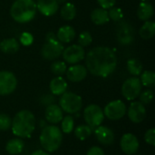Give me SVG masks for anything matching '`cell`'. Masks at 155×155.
<instances>
[{"mask_svg":"<svg viewBox=\"0 0 155 155\" xmlns=\"http://www.w3.org/2000/svg\"><path fill=\"white\" fill-rule=\"evenodd\" d=\"M86 155H105L104 151L99 146H93L88 151Z\"/></svg>","mask_w":155,"mask_h":155,"instance_id":"obj_40","label":"cell"},{"mask_svg":"<svg viewBox=\"0 0 155 155\" xmlns=\"http://www.w3.org/2000/svg\"><path fill=\"white\" fill-rule=\"evenodd\" d=\"M74 117L71 115H66L65 117H63L61 121V131L62 133L68 134L74 131Z\"/></svg>","mask_w":155,"mask_h":155,"instance_id":"obj_30","label":"cell"},{"mask_svg":"<svg viewBox=\"0 0 155 155\" xmlns=\"http://www.w3.org/2000/svg\"><path fill=\"white\" fill-rule=\"evenodd\" d=\"M30 155H50L49 153L45 152V151H43V150H36L35 152H33Z\"/></svg>","mask_w":155,"mask_h":155,"instance_id":"obj_42","label":"cell"},{"mask_svg":"<svg viewBox=\"0 0 155 155\" xmlns=\"http://www.w3.org/2000/svg\"><path fill=\"white\" fill-rule=\"evenodd\" d=\"M39 142L42 148L47 153L57 151L63 142V133L61 129L54 125H45L43 127L39 136Z\"/></svg>","mask_w":155,"mask_h":155,"instance_id":"obj_3","label":"cell"},{"mask_svg":"<svg viewBox=\"0 0 155 155\" xmlns=\"http://www.w3.org/2000/svg\"><path fill=\"white\" fill-rule=\"evenodd\" d=\"M85 67L93 75L107 77L117 66V57L114 50L105 46L91 49L85 57Z\"/></svg>","mask_w":155,"mask_h":155,"instance_id":"obj_1","label":"cell"},{"mask_svg":"<svg viewBox=\"0 0 155 155\" xmlns=\"http://www.w3.org/2000/svg\"><path fill=\"white\" fill-rule=\"evenodd\" d=\"M134 155H140V154H134Z\"/></svg>","mask_w":155,"mask_h":155,"instance_id":"obj_45","label":"cell"},{"mask_svg":"<svg viewBox=\"0 0 155 155\" xmlns=\"http://www.w3.org/2000/svg\"><path fill=\"white\" fill-rule=\"evenodd\" d=\"M138 18L142 21H147L153 15V5L147 1H143L140 4L137 10Z\"/></svg>","mask_w":155,"mask_h":155,"instance_id":"obj_23","label":"cell"},{"mask_svg":"<svg viewBox=\"0 0 155 155\" xmlns=\"http://www.w3.org/2000/svg\"><path fill=\"white\" fill-rule=\"evenodd\" d=\"M35 129V117L29 110L19 111L12 119L11 130L18 138H29Z\"/></svg>","mask_w":155,"mask_h":155,"instance_id":"obj_2","label":"cell"},{"mask_svg":"<svg viewBox=\"0 0 155 155\" xmlns=\"http://www.w3.org/2000/svg\"><path fill=\"white\" fill-rule=\"evenodd\" d=\"M93 133V129L87 124H80L74 129V135L80 141L88 139Z\"/></svg>","mask_w":155,"mask_h":155,"instance_id":"obj_27","label":"cell"},{"mask_svg":"<svg viewBox=\"0 0 155 155\" xmlns=\"http://www.w3.org/2000/svg\"><path fill=\"white\" fill-rule=\"evenodd\" d=\"M93 41V38H92V35L89 32H83L81 33V35H79V38H78V43L81 46H88L89 45H91Z\"/></svg>","mask_w":155,"mask_h":155,"instance_id":"obj_35","label":"cell"},{"mask_svg":"<svg viewBox=\"0 0 155 155\" xmlns=\"http://www.w3.org/2000/svg\"><path fill=\"white\" fill-rule=\"evenodd\" d=\"M139 34L143 39H151L155 35V23L153 21L147 20L141 27Z\"/></svg>","mask_w":155,"mask_h":155,"instance_id":"obj_25","label":"cell"},{"mask_svg":"<svg viewBox=\"0 0 155 155\" xmlns=\"http://www.w3.org/2000/svg\"><path fill=\"white\" fill-rule=\"evenodd\" d=\"M142 1H143H143H148V0H142Z\"/></svg>","mask_w":155,"mask_h":155,"instance_id":"obj_44","label":"cell"},{"mask_svg":"<svg viewBox=\"0 0 155 155\" xmlns=\"http://www.w3.org/2000/svg\"><path fill=\"white\" fill-rule=\"evenodd\" d=\"M103 111L107 119L111 121H118L126 114L127 108L122 100H114L108 103Z\"/></svg>","mask_w":155,"mask_h":155,"instance_id":"obj_8","label":"cell"},{"mask_svg":"<svg viewBox=\"0 0 155 155\" xmlns=\"http://www.w3.org/2000/svg\"><path fill=\"white\" fill-rule=\"evenodd\" d=\"M33 41H34V38H33V35L30 33L25 32L20 35V43L23 45L28 46V45H32Z\"/></svg>","mask_w":155,"mask_h":155,"instance_id":"obj_37","label":"cell"},{"mask_svg":"<svg viewBox=\"0 0 155 155\" xmlns=\"http://www.w3.org/2000/svg\"><path fill=\"white\" fill-rule=\"evenodd\" d=\"M17 86L15 75L9 71L0 72V95H8L12 94Z\"/></svg>","mask_w":155,"mask_h":155,"instance_id":"obj_9","label":"cell"},{"mask_svg":"<svg viewBox=\"0 0 155 155\" xmlns=\"http://www.w3.org/2000/svg\"><path fill=\"white\" fill-rule=\"evenodd\" d=\"M62 54L64 62L70 64H75L81 62L85 56L84 47L80 45H72L66 47L64 49Z\"/></svg>","mask_w":155,"mask_h":155,"instance_id":"obj_10","label":"cell"},{"mask_svg":"<svg viewBox=\"0 0 155 155\" xmlns=\"http://www.w3.org/2000/svg\"><path fill=\"white\" fill-rule=\"evenodd\" d=\"M84 120L88 126L92 129H95L101 125L104 120V114L103 109L94 104L87 105L84 110Z\"/></svg>","mask_w":155,"mask_h":155,"instance_id":"obj_6","label":"cell"},{"mask_svg":"<svg viewBox=\"0 0 155 155\" xmlns=\"http://www.w3.org/2000/svg\"><path fill=\"white\" fill-rule=\"evenodd\" d=\"M56 37L61 43H70L75 37V30L71 25H64L59 28Z\"/></svg>","mask_w":155,"mask_h":155,"instance_id":"obj_20","label":"cell"},{"mask_svg":"<svg viewBox=\"0 0 155 155\" xmlns=\"http://www.w3.org/2000/svg\"><path fill=\"white\" fill-rule=\"evenodd\" d=\"M51 94L54 95H62L67 91V82L62 76H56L53 78L49 84Z\"/></svg>","mask_w":155,"mask_h":155,"instance_id":"obj_19","label":"cell"},{"mask_svg":"<svg viewBox=\"0 0 155 155\" xmlns=\"http://www.w3.org/2000/svg\"><path fill=\"white\" fill-rule=\"evenodd\" d=\"M64 49V48L63 44L58 40L52 41V42H45V44L43 45L41 49V54L44 59L54 60L62 54Z\"/></svg>","mask_w":155,"mask_h":155,"instance_id":"obj_11","label":"cell"},{"mask_svg":"<svg viewBox=\"0 0 155 155\" xmlns=\"http://www.w3.org/2000/svg\"><path fill=\"white\" fill-rule=\"evenodd\" d=\"M107 12H108L110 20H113L114 22H120L124 17V13H123L122 9L119 7L113 6V7L109 8V11H107Z\"/></svg>","mask_w":155,"mask_h":155,"instance_id":"obj_32","label":"cell"},{"mask_svg":"<svg viewBox=\"0 0 155 155\" xmlns=\"http://www.w3.org/2000/svg\"><path fill=\"white\" fill-rule=\"evenodd\" d=\"M99 5L104 9H109L113 6H114L116 0H97Z\"/></svg>","mask_w":155,"mask_h":155,"instance_id":"obj_39","label":"cell"},{"mask_svg":"<svg viewBox=\"0 0 155 155\" xmlns=\"http://www.w3.org/2000/svg\"><path fill=\"white\" fill-rule=\"evenodd\" d=\"M59 106L63 112L67 113L68 114H77L83 107V99L80 95L66 91L59 99Z\"/></svg>","mask_w":155,"mask_h":155,"instance_id":"obj_5","label":"cell"},{"mask_svg":"<svg viewBox=\"0 0 155 155\" xmlns=\"http://www.w3.org/2000/svg\"><path fill=\"white\" fill-rule=\"evenodd\" d=\"M126 113L130 121L134 124L142 123L146 117V108L140 102H133Z\"/></svg>","mask_w":155,"mask_h":155,"instance_id":"obj_14","label":"cell"},{"mask_svg":"<svg viewBox=\"0 0 155 155\" xmlns=\"http://www.w3.org/2000/svg\"><path fill=\"white\" fill-rule=\"evenodd\" d=\"M25 143L21 138H14L9 140L5 144V151L10 155H17L24 150Z\"/></svg>","mask_w":155,"mask_h":155,"instance_id":"obj_21","label":"cell"},{"mask_svg":"<svg viewBox=\"0 0 155 155\" xmlns=\"http://www.w3.org/2000/svg\"><path fill=\"white\" fill-rule=\"evenodd\" d=\"M41 103L42 104L44 105H50V104H53L54 103V94H46L45 95H43L41 97Z\"/></svg>","mask_w":155,"mask_h":155,"instance_id":"obj_38","label":"cell"},{"mask_svg":"<svg viewBox=\"0 0 155 155\" xmlns=\"http://www.w3.org/2000/svg\"><path fill=\"white\" fill-rule=\"evenodd\" d=\"M12 119L9 115L0 113V131H7L11 128Z\"/></svg>","mask_w":155,"mask_h":155,"instance_id":"obj_34","label":"cell"},{"mask_svg":"<svg viewBox=\"0 0 155 155\" xmlns=\"http://www.w3.org/2000/svg\"><path fill=\"white\" fill-rule=\"evenodd\" d=\"M144 140L145 142L152 145L154 146L155 145V129L154 128H151L149 130L146 131L145 134H144Z\"/></svg>","mask_w":155,"mask_h":155,"instance_id":"obj_36","label":"cell"},{"mask_svg":"<svg viewBox=\"0 0 155 155\" xmlns=\"http://www.w3.org/2000/svg\"><path fill=\"white\" fill-rule=\"evenodd\" d=\"M87 73L88 71L86 67L82 64L72 65L65 72L67 79L73 83H78L83 81L86 77Z\"/></svg>","mask_w":155,"mask_h":155,"instance_id":"obj_16","label":"cell"},{"mask_svg":"<svg viewBox=\"0 0 155 155\" xmlns=\"http://www.w3.org/2000/svg\"><path fill=\"white\" fill-rule=\"evenodd\" d=\"M61 17L66 21L73 20L76 15V8L75 5L72 3H66L61 7L60 11Z\"/></svg>","mask_w":155,"mask_h":155,"instance_id":"obj_26","label":"cell"},{"mask_svg":"<svg viewBox=\"0 0 155 155\" xmlns=\"http://www.w3.org/2000/svg\"><path fill=\"white\" fill-rule=\"evenodd\" d=\"M63 113L64 112L59 105L53 104L46 106L45 111V117L48 123L52 124H56L58 123H61L64 117Z\"/></svg>","mask_w":155,"mask_h":155,"instance_id":"obj_17","label":"cell"},{"mask_svg":"<svg viewBox=\"0 0 155 155\" xmlns=\"http://www.w3.org/2000/svg\"><path fill=\"white\" fill-rule=\"evenodd\" d=\"M127 70L132 75L138 76L143 73V64L135 58L129 59L127 61Z\"/></svg>","mask_w":155,"mask_h":155,"instance_id":"obj_28","label":"cell"},{"mask_svg":"<svg viewBox=\"0 0 155 155\" xmlns=\"http://www.w3.org/2000/svg\"><path fill=\"white\" fill-rule=\"evenodd\" d=\"M94 130L95 138L103 145H111L114 143L115 135L112 129L105 125H99Z\"/></svg>","mask_w":155,"mask_h":155,"instance_id":"obj_15","label":"cell"},{"mask_svg":"<svg viewBox=\"0 0 155 155\" xmlns=\"http://www.w3.org/2000/svg\"><path fill=\"white\" fill-rule=\"evenodd\" d=\"M45 40H46V42H52V41L57 40V37H56V35H54V33L49 32V33L46 34V35H45Z\"/></svg>","mask_w":155,"mask_h":155,"instance_id":"obj_41","label":"cell"},{"mask_svg":"<svg viewBox=\"0 0 155 155\" xmlns=\"http://www.w3.org/2000/svg\"><path fill=\"white\" fill-rule=\"evenodd\" d=\"M139 97H140V101L139 102L142 103L143 105L149 104L153 101V92L151 89H147V90H145L143 92H141Z\"/></svg>","mask_w":155,"mask_h":155,"instance_id":"obj_33","label":"cell"},{"mask_svg":"<svg viewBox=\"0 0 155 155\" xmlns=\"http://www.w3.org/2000/svg\"><path fill=\"white\" fill-rule=\"evenodd\" d=\"M141 83L142 85L145 87H153L155 84V74L153 71H144L141 74Z\"/></svg>","mask_w":155,"mask_h":155,"instance_id":"obj_29","label":"cell"},{"mask_svg":"<svg viewBox=\"0 0 155 155\" xmlns=\"http://www.w3.org/2000/svg\"><path fill=\"white\" fill-rule=\"evenodd\" d=\"M91 20L94 24L97 25H101L108 23L110 21V18L106 9L99 7V8H95L91 13Z\"/></svg>","mask_w":155,"mask_h":155,"instance_id":"obj_22","label":"cell"},{"mask_svg":"<svg viewBox=\"0 0 155 155\" xmlns=\"http://www.w3.org/2000/svg\"><path fill=\"white\" fill-rule=\"evenodd\" d=\"M120 146L122 151L125 154L134 155L138 152L140 143L138 138L134 134L131 133H127L122 136L120 141Z\"/></svg>","mask_w":155,"mask_h":155,"instance_id":"obj_12","label":"cell"},{"mask_svg":"<svg viewBox=\"0 0 155 155\" xmlns=\"http://www.w3.org/2000/svg\"><path fill=\"white\" fill-rule=\"evenodd\" d=\"M57 1V3L60 5V4H64L65 2H66V0H56Z\"/></svg>","mask_w":155,"mask_h":155,"instance_id":"obj_43","label":"cell"},{"mask_svg":"<svg viewBox=\"0 0 155 155\" xmlns=\"http://www.w3.org/2000/svg\"><path fill=\"white\" fill-rule=\"evenodd\" d=\"M117 40L123 45H128L134 42V29L129 23L123 22L119 25L117 30Z\"/></svg>","mask_w":155,"mask_h":155,"instance_id":"obj_13","label":"cell"},{"mask_svg":"<svg viewBox=\"0 0 155 155\" xmlns=\"http://www.w3.org/2000/svg\"><path fill=\"white\" fill-rule=\"evenodd\" d=\"M36 10L34 0H15L11 5L10 15L17 23H27L35 17Z\"/></svg>","mask_w":155,"mask_h":155,"instance_id":"obj_4","label":"cell"},{"mask_svg":"<svg viewBox=\"0 0 155 155\" xmlns=\"http://www.w3.org/2000/svg\"><path fill=\"white\" fill-rule=\"evenodd\" d=\"M67 70L66 64L63 61H55L51 64V71L54 74L57 76H61L65 74Z\"/></svg>","mask_w":155,"mask_h":155,"instance_id":"obj_31","label":"cell"},{"mask_svg":"<svg viewBox=\"0 0 155 155\" xmlns=\"http://www.w3.org/2000/svg\"><path fill=\"white\" fill-rule=\"evenodd\" d=\"M35 4L39 12L45 16L54 15L59 8V4L56 0H37Z\"/></svg>","mask_w":155,"mask_h":155,"instance_id":"obj_18","label":"cell"},{"mask_svg":"<svg viewBox=\"0 0 155 155\" xmlns=\"http://www.w3.org/2000/svg\"><path fill=\"white\" fill-rule=\"evenodd\" d=\"M142 83L140 79L136 76H133L124 81L122 86L123 96L129 101H133L139 97L142 92Z\"/></svg>","mask_w":155,"mask_h":155,"instance_id":"obj_7","label":"cell"},{"mask_svg":"<svg viewBox=\"0 0 155 155\" xmlns=\"http://www.w3.org/2000/svg\"><path fill=\"white\" fill-rule=\"evenodd\" d=\"M20 45L15 38H7L0 43V50L5 54H15L19 50Z\"/></svg>","mask_w":155,"mask_h":155,"instance_id":"obj_24","label":"cell"}]
</instances>
